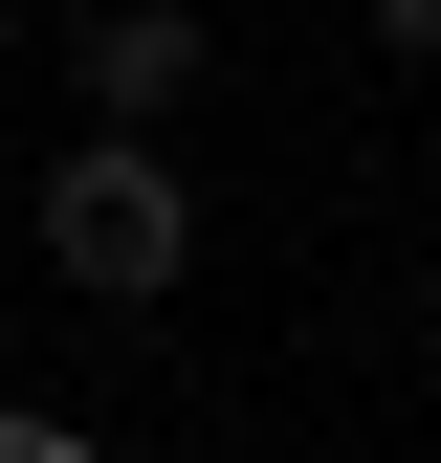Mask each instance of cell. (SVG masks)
I'll return each instance as SVG.
<instances>
[{
  "mask_svg": "<svg viewBox=\"0 0 441 463\" xmlns=\"http://www.w3.org/2000/svg\"><path fill=\"white\" fill-rule=\"evenodd\" d=\"M375 44H398V67H441V0H375Z\"/></svg>",
  "mask_w": 441,
  "mask_h": 463,
  "instance_id": "277c9868",
  "label": "cell"
},
{
  "mask_svg": "<svg viewBox=\"0 0 441 463\" xmlns=\"http://www.w3.org/2000/svg\"><path fill=\"white\" fill-rule=\"evenodd\" d=\"M0 67H23V0H0Z\"/></svg>",
  "mask_w": 441,
  "mask_h": 463,
  "instance_id": "5b68a950",
  "label": "cell"
},
{
  "mask_svg": "<svg viewBox=\"0 0 441 463\" xmlns=\"http://www.w3.org/2000/svg\"><path fill=\"white\" fill-rule=\"evenodd\" d=\"M199 265V177L155 133H89L67 177H44V287H89V309H155V287Z\"/></svg>",
  "mask_w": 441,
  "mask_h": 463,
  "instance_id": "6da1fadb",
  "label": "cell"
},
{
  "mask_svg": "<svg viewBox=\"0 0 441 463\" xmlns=\"http://www.w3.org/2000/svg\"><path fill=\"white\" fill-rule=\"evenodd\" d=\"M0 463H110V441L67 420V397H0Z\"/></svg>",
  "mask_w": 441,
  "mask_h": 463,
  "instance_id": "3957f363",
  "label": "cell"
},
{
  "mask_svg": "<svg viewBox=\"0 0 441 463\" xmlns=\"http://www.w3.org/2000/svg\"><path fill=\"white\" fill-rule=\"evenodd\" d=\"M199 67H220V23H199V0H110V23H67V89L110 110V133H177Z\"/></svg>",
  "mask_w": 441,
  "mask_h": 463,
  "instance_id": "7a4b0ae2",
  "label": "cell"
}]
</instances>
